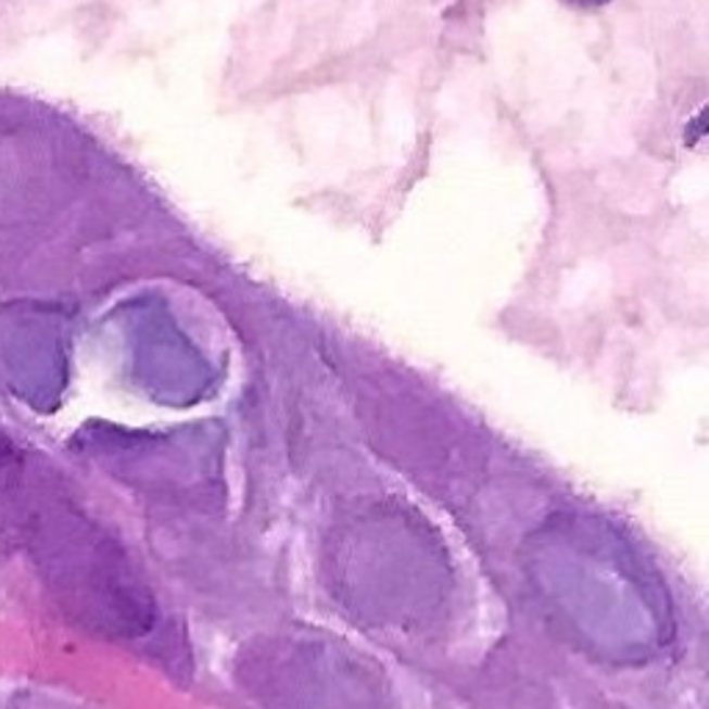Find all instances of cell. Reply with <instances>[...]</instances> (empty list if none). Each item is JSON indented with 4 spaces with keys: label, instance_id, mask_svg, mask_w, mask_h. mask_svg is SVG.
I'll return each instance as SVG.
<instances>
[{
    "label": "cell",
    "instance_id": "1",
    "mask_svg": "<svg viewBox=\"0 0 709 709\" xmlns=\"http://www.w3.org/2000/svg\"><path fill=\"white\" fill-rule=\"evenodd\" d=\"M12 457H14V444L7 439V435H0V466L12 463Z\"/></svg>",
    "mask_w": 709,
    "mask_h": 709
},
{
    "label": "cell",
    "instance_id": "2",
    "mask_svg": "<svg viewBox=\"0 0 709 709\" xmlns=\"http://www.w3.org/2000/svg\"><path fill=\"white\" fill-rule=\"evenodd\" d=\"M574 3H582V7H587V3H602V0H574Z\"/></svg>",
    "mask_w": 709,
    "mask_h": 709
}]
</instances>
